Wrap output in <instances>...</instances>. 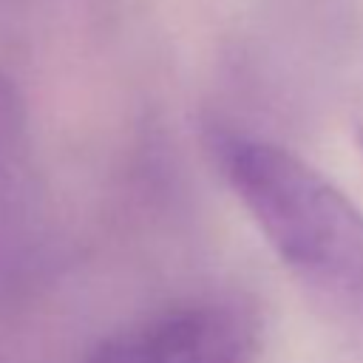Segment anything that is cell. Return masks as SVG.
<instances>
[{"label":"cell","instance_id":"1","mask_svg":"<svg viewBox=\"0 0 363 363\" xmlns=\"http://www.w3.org/2000/svg\"><path fill=\"white\" fill-rule=\"evenodd\" d=\"M204 150L306 301L363 340V210L306 159L233 122L210 119Z\"/></svg>","mask_w":363,"mask_h":363},{"label":"cell","instance_id":"2","mask_svg":"<svg viewBox=\"0 0 363 363\" xmlns=\"http://www.w3.org/2000/svg\"><path fill=\"white\" fill-rule=\"evenodd\" d=\"M57 261L54 210L37 167L28 108L0 74V315L28 309Z\"/></svg>","mask_w":363,"mask_h":363},{"label":"cell","instance_id":"3","mask_svg":"<svg viewBox=\"0 0 363 363\" xmlns=\"http://www.w3.org/2000/svg\"><path fill=\"white\" fill-rule=\"evenodd\" d=\"M261 349L258 306L235 292H204L128 320L82 363H255Z\"/></svg>","mask_w":363,"mask_h":363},{"label":"cell","instance_id":"4","mask_svg":"<svg viewBox=\"0 0 363 363\" xmlns=\"http://www.w3.org/2000/svg\"><path fill=\"white\" fill-rule=\"evenodd\" d=\"M357 145L363 153V96H360V108H357Z\"/></svg>","mask_w":363,"mask_h":363}]
</instances>
